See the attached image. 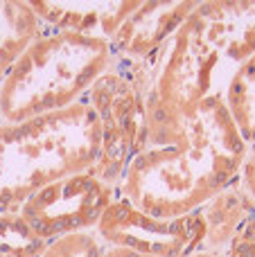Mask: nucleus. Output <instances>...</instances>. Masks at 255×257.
Wrapping results in <instances>:
<instances>
[{"label": "nucleus", "mask_w": 255, "mask_h": 257, "mask_svg": "<svg viewBox=\"0 0 255 257\" xmlns=\"http://www.w3.org/2000/svg\"><path fill=\"white\" fill-rule=\"evenodd\" d=\"M203 221V244L201 250L224 253L233 241L235 232L244 226L248 217L255 214V201L242 190L237 181L215 194L199 208Z\"/></svg>", "instance_id": "nucleus-11"}, {"label": "nucleus", "mask_w": 255, "mask_h": 257, "mask_svg": "<svg viewBox=\"0 0 255 257\" xmlns=\"http://www.w3.org/2000/svg\"><path fill=\"white\" fill-rule=\"evenodd\" d=\"M104 257H154V255H145V253H138V250L122 248V246H106L104 248Z\"/></svg>", "instance_id": "nucleus-18"}, {"label": "nucleus", "mask_w": 255, "mask_h": 257, "mask_svg": "<svg viewBox=\"0 0 255 257\" xmlns=\"http://www.w3.org/2000/svg\"><path fill=\"white\" fill-rule=\"evenodd\" d=\"M194 7L197 0H172V3L140 0L138 9L117 27V32L108 41L113 57L145 61L176 34V30L194 12Z\"/></svg>", "instance_id": "nucleus-8"}, {"label": "nucleus", "mask_w": 255, "mask_h": 257, "mask_svg": "<svg viewBox=\"0 0 255 257\" xmlns=\"http://www.w3.org/2000/svg\"><path fill=\"white\" fill-rule=\"evenodd\" d=\"M45 241L34 235L18 212H0V253L12 257H39Z\"/></svg>", "instance_id": "nucleus-14"}, {"label": "nucleus", "mask_w": 255, "mask_h": 257, "mask_svg": "<svg viewBox=\"0 0 255 257\" xmlns=\"http://www.w3.org/2000/svg\"><path fill=\"white\" fill-rule=\"evenodd\" d=\"M152 90V75L143 61L113 57V66L104 72L86 95L102 128V151L93 174L117 187L138 154L145 126V97Z\"/></svg>", "instance_id": "nucleus-5"}, {"label": "nucleus", "mask_w": 255, "mask_h": 257, "mask_svg": "<svg viewBox=\"0 0 255 257\" xmlns=\"http://www.w3.org/2000/svg\"><path fill=\"white\" fill-rule=\"evenodd\" d=\"M226 257H255V214L244 221V226L235 232L233 241L224 250Z\"/></svg>", "instance_id": "nucleus-16"}, {"label": "nucleus", "mask_w": 255, "mask_h": 257, "mask_svg": "<svg viewBox=\"0 0 255 257\" xmlns=\"http://www.w3.org/2000/svg\"><path fill=\"white\" fill-rule=\"evenodd\" d=\"M102 151V128L88 102L25 122H0V212H18L36 190L88 172Z\"/></svg>", "instance_id": "nucleus-2"}, {"label": "nucleus", "mask_w": 255, "mask_h": 257, "mask_svg": "<svg viewBox=\"0 0 255 257\" xmlns=\"http://www.w3.org/2000/svg\"><path fill=\"white\" fill-rule=\"evenodd\" d=\"M104 248L106 244L97 232L81 230L45 241L39 257H104Z\"/></svg>", "instance_id": "nucleus-15"}, {"label": "nucleus", "mask_w": 255, "mask_h": 257, "mask_svg": "<svg viewBox=\"0 0 255 257\" xmlns=\"http://www.w3.org/2000/svg\"><path fill=\"white\" fill-rule=\"evenodd\" d=\"M0 257H12V255H5V253H0Z\"/></svg>", "instance_id": "nucleus-20"}, {"label": "nucleus", "mask_w": 255, "mask_h": 257, "mask_svg": "<svg viewBox=\"0 0 255 257\" xmlns=\"http://www.w3.org/2000/svg\"><path fill=\"white\" fill-rule=\"evenodd\" d=\"M115 196L117 187L104 183L88 169L36 190L18 208V214L39 239L52 241L70 232L95 230Z\"/></svg>", "instance_id": "nucleus-6"}, {"label": "nucleus", "mask_w": 255, "mask_h": 257, "mask_svg": "<svg viewBox=\"0 0 255 257\" xmlns=\"http://www.w3.org/2000/svg\"><path fill=\"white\" fill-rule=\"evenodd\" d=\"M224 104L248 147L255 142V54L235 68L224 88Z\"/></svg>", "instance_id": "nucleus-13"}, {"label": "nucleus", "mask_w": 255, "mask_h": 257, "mask_svg": "<svg viewBox=\"0 0 255 257\" xmlns=\"http://www.w3.org/2000/svg\"><path fill=\"white\" fill-rule=\"evenodd\" d=\"M43 32L30 0H0V86L23 50Z\"/></svg>", "instance_id": "nucleus-12"}, {"label": "nucleus", "mask_w": 255, "mask_h": 257, "mask_svg": "<svg viewBox=\"0 0 255 257\" xmlns=\"http://www.w3.org/2000/svg\"><path fill=\"white\" fill-rule=\"evenodd\" d=\"M111 66L108 41L43 27L0 86V122L16 124L84 102Z\"/></svg>", "instance_id": "nucleus-3"}, {"label": "nucleus", "mask_w": 255, "mask_h": 257, "mask_svg": "<svg viewBox=\"0 0 255 257\" xmlns=\"http://www.w3.org/2000/svg\"><path fill=\"white\" fill-rule=\"evenodd\" d=\"M197 16L212 43L235 68L255 54V3L248 0H206Z\"/></svg>", "instance_id": "nucleus-10"}, {"label": "nucleus", "mask_w": 255, "mask_h": 257, "mask_svg": "<svg viewBox=\"0 0 255 257\" xmlns=\"http://www.w3.org/2000/svg\"><path fill=\"white\" fill-rule=\"evenodd\" d=\"M95 232L106 246H122L154 257H188L201 250L206 230L199 210L163 219L115 196L95 226Z\"/></svg>", "instance_id": "nucleus-7"}, {"label": "nucleus", "mask_w": 255, "mask_h": 257, "mask_svg": "<svg viewBox=\"0 0 255 257\" xmlns=\"http://www.w3.org/2000/svg\"><path fill=\"white\" fill-rule=\"evenodd\" d=\"M237 183L242 185V190L255 201V142L248 147V154H246V158H244L242 169H239Z\"/></svg>", "instance_id": "nucleus-17"}, {"label": "nucleus", "mask_w": 255, "mask_h": 257, "mask_svg": "<svg viewBox=\"0 0 255 257\" xmlns=\"http://www.w3.org/2000/svg\"><path fill=\"white\" fill-rule=\"evenodd\" d=\"M246 154L224 95L208 97L192 113L145 97L143 142L117 196L154 217H183L237 181Z\"/></svg>", "instance_id": "nucleus-1"}, {"label": "nucleus", "mask_w": 255, "mask_h": 257, "mask_svg": "<svg viewBox=\"0 0 255 257\" xmlns=\"http://www.w3.org/2000/svg\"><path fill=\"white\" fill-rule=\"evenodd\" d=\"M145 66L152 72L147 97L179 113H192L208 97L224 95L235 72V66L206 34L197 7L161 50L145 59Z\"/></svg>", "instance_id": "nucleus-4"}, {"label": "nucleus", "mask_w": 255, "mask_h": 257, "mask_svg": "<svg viewBox=\"0 0 255 257\" xmlns=\"http://www.w3.org/2000/svg\"><path fill=\"white\" fill-rule=\"evenodd\" d=\"M188 257H226V255L224 253H208V250H197V253H192Z\"/></svg>", "instance_id": "nucleus-19"}, {"label": "nucleus", "mask_w": 255, "mask_h": 257, "mask_svg": "<svg viewBox=\"0 0 255 257\" xmlns=\"http://www.w3.org/2000/svg\"><path fill=\"white\" fill-rule=\"evenodd\" d=\"M30 5L43 27L111 41V36L117 32V27L138 9L140 0H120V3L30 0Z\"/></svg>", "instance_id": "nucleus-9"}]
</instances>
